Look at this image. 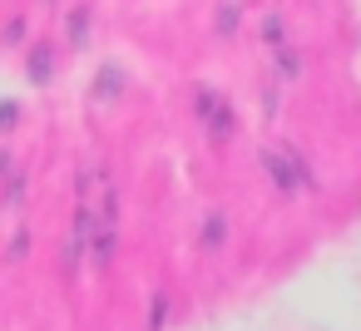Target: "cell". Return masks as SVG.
Returning a JSON list of instances; mask_svg holds the SVG:
<instances>
[{
    "mask_svg": "<svg viewBox=\"0 0 361 331\" xmlns=\"http://www.w3.org/2000/svg\"><path fill=\"white\" fill-rule=\"evenodd\" d=\"M16 114H20V104H16V99L0 104V124H16Z\"/></svg>",
    "mask_w": 361,
    "mask_h": 331,
    "instance_id": "cell-13",
    "label": "cell"
},
{
    "mask_svg": "<svg viewBox=\"0 0 361 331\" xmlns=\"http://www.w3.org/2000/svg\"><path fill=\"white\" fill-rule=\"evenodd\" d=\"M262 168H267V178H272L282 193H292V188H302V183H307V168L297 163V154H292V149H262Z\"/></svg>",
    "mask_w": 361,
    "mask_h": 331,
    "instance_id": "cell-1",
    "label": "cell"
},
{
    "mask_svg": "<svg viewBox=\"0 0 361 331\" xmlns=\"http://www.w3.org/2000/svg\"><path fill=\"white\" fill-rule=\"evenodd\" d=\"M119 89H124V75H119L114 65H104V70H99V94L109 99V94H119Z\"/></svg>",
    "mask_w": 361,
    "mask_h": 331,
    "instance_id": "cell-5",
    "label": "cell"
},
{
    "mask_svg": "<svg viewBox=\"0 0 361 331\" xmlns=\"http://www.w3.org/2000/svg\"><path fill=\"white\" fill-rule=\"evenodd\" d=\"M262 35H267V45H272V50H287V40H282V20H277V15H267V20H262Z\"/></svg>",
    "mask_w": 361,
    "mask_h": 331,
    "instance_id": "cell-6",
    "label": "cell"
},
{
    "mask_svg": "<svg viewBox=\"0 0 361 331\" xmlns=\"http://www.w3.org/2000/svg\"><path fill=\"white\" fill-rule=\"evenodd\" d=\"M164 311H169V306H164V296H154V301H149V326H154V331L164 326Z\"/></svg>",
    "mask_w": 361,
    "mask_h": 331,
    "instance_id": "cell-10",
    "label": "cell"
},
{
    "mask_svg": "<svg viewBox=\"0 0 361 331\" xmlns=\"http://www.w3.org/2000/svg\"><path fill=\"white\" fill-rule=\"evenodd\" d=\"M50 65H55V60H50V50H35V55H30V80H35V85H45V80H50Z\"/></svg>",
    "mask_w": 361,
    "mask_h": 331,
    "instance_id": "cell-4",
    "label": "cell"
},
{
    "mask_svg": "<svg viewBox=\"0 0 361 331\" xmlns=\"http://www.w3.org/2000/svg\"><path fill=\"white\" fill-rule=\"evenodd\" d=\"M20 35H25V20H20V15H16V20H11V25H6V45H20Z\"/></svg>",
    "mask_w": 361,
    "mask_h": 331,
    "instance_id": "cell-11",
    "label": "cell"
},
{
    "mask_svg": "<svg viewBox=\"0 0 361 331\" xmlns=\"http://www.w3.org/2000/svg\"><path fill=\"white\" fill-rule=\"evenodd\" d=\"M85 30H90V11H75V15H70V40L80 45V40H85Z\"/></svg>",
    "mask_w": 361,
    "mask_h": 331,
    "instance_id": "cell-7",
    "label": "cell"
},
{
    "mask_svg": "<svg viewBox=\"0 0 361 331\" xmlns=\"http://www.w3.org/2000/svg\"><path fill=\"white\" fill-rule=\"evenodd\" d=\"M203 242H208V247H218V242H223V218H218V213L208 218V227H203Z\"/></svg>",
    "mask_w": 361,
    "mask_h": 331,
    "instance_id": "cell-9",
    "label": "cell"
},
{
    "mask_svg": "<svg viewBox=\"0 0 361 331\" xmlns=\"http://www.w3.org/2000/svg\"><path fill=\"white\" fill-rule=\"evenodd\" d=\"M238 15H243L238 0H223V11H218V35H233V30H238Z\"/></svg>",
    "mask_w": 361,
    "mask_h": 331,
    "instance_id": "cell-3",
    "label": "cell"
},
{
    "mask_svg": "<svg viewBox=\"0 0 361 331\" xmlns=\"http://www.w3.org/2000/svg\"><path fill=\"white\" fill-rule=\"evenodd\" d=\"M25 203V178H20V168L11 163V208H20Z\"/></svg>",
    "mask_w": 361,
    "mask_h": 331,
    "instance_id": "cell-8",
    "label": "cell"
},
{
    "mask_svg": "<svg viewBox=\"0 0 361 331\" xmlns=\"http://www.w3.org/2000/svg\"><path fill=\"white\" fill-rule=\"evenodd\" d=\"M198 119L208 124V134H213V139H228V134L238 129V124H233V109H228L213 89H198Z\"/></svg>",
    "mask_w": 361,
    "mask_h": 331,
    "instance_id": "cell-2",
    "label": "cell"
},
{
    "mask_svg": "<svg viewBox=\"0 0 361 331\" xmlns=\"http://www.w3.org/2000/svg\"><path fill=\"white\" fill-rule=\"evenodd\" d=\"M25 247H30V232H16V242H11V257H25Z\"/></svg>",
    "mask_w": 361,
    "mask_h": 331,
    "instance_id": "cell-14",
    "label": "cell"
},
{
    "mask_svg": "<svg viewBox=\"0 0 361 331\" xmlns=\"http://www.w3.org/2000/svg\"><path fill=\"white\" fill-rule=\"evenodd\" d=\"M277 55H282V60H277V65H282V75H287V80H297V55H292V50H277Z\"/></svg>",
    "mask_w": 361,
    "mask_h": 331,
    "instance_id": "cell-12",
    "label": "cell"
}]
</instances>
